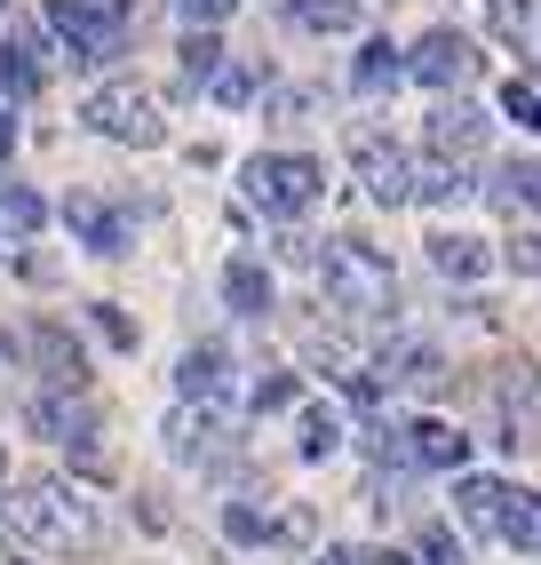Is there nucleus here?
I'll return each instance as SVG.
<instances>
[{"label": "nucleus", "mask_w": 541, "mask_h": 565, "mask_svg": "<svg viewBox=\"0 0 541 565\" xmlns=\"http://www.w3.org/2000/svg\"><path fill=\"white\" fill-rule=\"evenodd\" d=\"M0 525L32 550H96L104 542V510L81 494V478H17Z\"/></svg>", "instance_id": "f257e3e1"}, {"label": "nucleus", "mask_w": 541, "mask_h": 565, "mask_svg": "<svg viewBox=\"0 0 541 565\" xmlns=\"http://www.w3.org/2000/svg\"><path fill=\"white\" fill-rule=\"evenodd\" d=\"M311 271H319L327 311H342V319H382V311H399V271H391V255L367 247V239H335Z\"/></svg>", "instance_id": "f03ea898"}, {"label": "nucleus", "mask_w": 541, "mask_h": 565, "mask_svg": "<svg viewBox=\"0 0 541 565\" xmlns=\"http://www.w3.org/2000/svg\"><path fill=\"white\" fill-rule=\"evenodd\" d=\"M454 510H462V525L494 534L501 550L541 557V494L533 486H518V478H454Z\"/></svg>", "instance_id": "7ed1b4c3"}, {"label": "nucleus", "mask_w": 541, "mask_h": 565, "mask_svg": "<svg viewBox=\"0 0 541 565\" xmlns=\"http://www.w3.org/2000/svg\"><path fill=\"white\" fill-rule=\"evenodd\" d=\"M240 192H247V207L295 223V215H311V207H319L327 168H319L311 152H255V160L240 168Z\"/></svg>", "instance_id": "20e7f679"}, {"label": "nucleus", "mask_w": 541, "mask_h": 565, "mask_svg": "<svg viewBox=\"0 0 541 565\" xmlns=\"http://www.w3.org/2000/svg\"><path fill=\"white\" fill-rule=\"evenodd\" d=\"M81 120L96 136H112V143H128V152H160L168 143V111H160V96H151L144 81H104L81 104Z\"/></svg>", "instance_id": "39448f33"}, {"label": "nucleus", "mask_w": 541, "mask_h": 565, "mask_svg": "<svg viewBox=\"0 0 541 565\" xmlns=\"http://www.w3.org/2000/svg\"><path fill=\"white\" fill-rule=\"evenodd\" d=\"M49 24H56V41L72 49V64H104V56H120L128 49V0H49Z\"/></svg>", "instance_id": "423d86ee"}, {"label": "nucleus", "mask_w": 541, "mask_h": 565, "mask_svg": "<svg viewBox=\"0 0 541 565\" xmlns=\"http://www.w3.org/2000/svg\"><path fill=\"white\" fill-rule=\"evenodd\" d=\"M406 72H414L422 88H438V96H462V88H478L486 56H478V41H470V32L438 24V32H422V41L406 49Z\"/></svg>", "instance_id": "0eeeda50"}, {"label": "nucleus", "mask_w": 541, "mask_h": 565, "mask_svg": "<svg viewBox=\"0 0 541 565\" xmlns=\"http://www.w3.org/2000/svg\"><path fill=\"white\" fill-rule=\"evenodd\" d=\"M351 168L367 183V200H382V207H406L414 200V160H406V143H391L382 128H359L351 136Z\"/></svg>", "instance_id": "6e6552de"}, {"label": "nucleus", "mask_w": 541, "mask_h": 565, "mask_svg": "<svg viewBox=\"0 0 541 565\" xmlns=\"http://www.w3.org/2000/svg\"><path fill=\"white\" fill-rule=\"evenodd\" d=\"M64 223H72V239H81L88 255H136V215L120 200H104V192H72Z\"/></svg>", "instance_id": "1a4fd4ad"}, {"label": "nucleus", "mask_w": 541, "mask_h": 565, "mask_svg": "<svg viewBox=\"0 0 541 565\" xmlns=\"http://www.w3.org/2000/svg\"><path fill=\"white\" fill-rule=\"evenodd\" d=\"M160 438H168V455L191 462V470H200V462H223V455H231V414H223V406H176Z\"/></svg>", "instance_id": "9d476101"}, {"label": "nucleus", "mask_w": 541, "mask_h": 565, "mask_svg": "<svg viewBox=\"0 0 541 565\" xmlns=\"http://www.w3.org/2000/svg\"><path fill=\"white\" fill-rule=\"evenodd\" d=\"M422 143H431V160L470 168V160L486 152V111H478V104H462V96H446V104L431 111V128H422Z\"/></svg>", "instance_id": "9b49d317"}, {"label": "nucleus", "mask_w": 541, "mask_h": 565, "mask_svg": "<svg viewBox=\"0 0 541 565\" xmlns=\"http://www.w3.org/2000/svg\"><path fill=\"white\" fill-rule=\"evenodd\" d=\"M24 351H32V366H41V383H49V391H88V351L72 343L56 319L32 327V334H24Z\"/></svg>", "instance_id": "f8f14e48"}, {"label": "nucleus", "mask_w": 541, "mask_h": 565, "mask_svg": "<svg viewBox=\"0 0 541 565\" xmlns=\"http://www.w3.org/2000/svg\"><path fill=\"white\" fill-rule=\"evenodd\" d=\"M24 414H32V430H41V438H56V446H72V438L104 430V406H96L88 391H41Z\"/></svg>", "instance_id": "ddd939ff"}, {"label": "nucleus", "mask_w": 541, "mask_h": 565, "mask_svg": "<svg viewBox=\"0 0 541 565\" xmlns=\"http://www.w3.org/2000/svg\"><path fill=\"white\" fill-rule=\"evenodd\" d=\"M41 56H49V41H41L32 24L17 32V41H0V104H9V111L49 88V64H41Z\"/></svg>", "instance_id": "4468645a"}, {"label": "nucleus", "mask_w": 541, "mask_h": 565, "mask_svg": "<svg viewBox=\"0 0 541 565\" xmlns=\"http://www.w3.org/2000/svg\"><path fill=\"white\" fill-rule=\"evenodd\" d=\"M176 398L183 406H223L231 398V351L223 343H191L176 359Z\"/></svg>", "instance_id": "2eb2a0df"}, {"label": "nucleus", "mask_w": 541, "mask_h": 565, "mask_svg": "<svg viewBox=\"0 0 541 565\" xmlns=\"http://www.w3.org/2000/svg\"><path fill=\"white\" fill-rule=\"evenodd\" d=\"M382 391H414V398H438L454 374H446V359L431 351V343H391V359H382V374H374Z\"/></svg>", "instance_id": "dca6fc26"}, {"label": "nucleus", "mask_w": 541, "mask_h": 565, "mask_svg": "<svg viewBox=\"0 0 541 565\" xmlns=\"http://www.w3.org/2000/svg\"><path fill=\"white\" fill-rule=\"evenodd\" d=\"M486 24L501 49H518L526 64H541V0H486Z\"/></svg>", "instance_id": "f3484780"}, {"label": "nucleus", "mask_w": 541, "mask_h": 565, "mask_svg": "<svg viewBox=\"0 0 541 565\" xmlns=\"http://www.w3.org/2000/svg\"><path fill=\"white\" fill-rule=\"evenodd\" d=\"M486 200L501 207V215H541V160H501L494 168V183H486Z\"/></svg>", "instance_id": "a211bd4d"}, {"label": "nucleus", "mask_w": 541, "mask_h": 565, "mask_svg": "<svg viewBox=\"0 0 541 565\" xmlns=\"http://www.w3.org/2000/svg\"><path fill=\"white\" fill-rule=\"evenodd\" d=\"M431 263H438L446 279L470 287V279H486V271H494V247H486L478 232H431Z\"/></svg>", "instance_id": "6ab92c4d"}, {"label": "nucleus", "mask_w": 541, "mask_h": 565, "mask_svg": "<svg viewBox=\"0 0 541 565\" xmlns=\"http://www.w3.org/2000/svg\"><path fill=\"white\" fill-rule=\"evenodd\" d=\"M223 303L240 311V319H263L270 311V271H263L255 255H231L223 263Z\"/></svg>", "instance_id": "aec40b11"}, {"label": "nucleus", "mask_w": 541, "mask_h": 565, "mask_svg": "<svg viewBox=\"0 0 541 565\" xmlns=\"http://www.w3.org/2000/svg\"><path fill=\"white\" fill-rule=\"evenodd\" d=\"M41 223H49V200H41V192H24V183H0V247L41 239Z\"/></svg>", "instance_id": "412c9836"}, {"label": "nucleus", "mask_w": 541, "mask_h": 565, "mask_svg": "<svg viewBox=\"0 0 541 565\" xmlns=\"http://www.w3.org/2000/svg\"><path fill=\"white\" fill-rule=\"evenodd\" d=\"M478 183L470 168H454V160H414V200H431V207H462Z\"/></svg>", "instance_id": "4be33fe9"}, {"label": "nucleus", "mask_w": 541, "mask_h": 565, "mask_svg": "<svg viewBox=\"0 0 541 565\" xmlns=\"http://www.w3.org/2000/svg\"><path fill=\"white\" fill-rule=\"evenodd\" d=\"M501 414H510L518 430H541V374H533L526 359L501 366Z\"/></svg>", "instance_id": "5701e85b"}, {"label": "nucleus", "mask_w": 541, "mask_h": 565, "mask_svg": "<svg viewBox=\"0 0 541 565\" xmlns=\"http://www.w3.org/2000/svg\"><path fill=\"white\" fill-rule=\"evenodd\" d=\"M399 72H406V56H399L391 41H367L359 64H351V88H359V96H382V88H399Z\"/></svg>", "instance_id": "b1692460"}, {"label": "nucleus", "mask_w": 541, "mask_h": 565, "mask_svg": "<svg viewBox=\"0 0 541 565\" xmlns=\"http://www.w3.org/2000/svg\"><path fill=\"white\" fill-rule=\"evenodd\" d=\"M287 24H303V32H359V0H287Z\"/></svg>", "instance_id": "393cba45"}, {"label": "nucleus", "mask_w": 541, "mask_h": 565, "mask_svg": "<svg viewBox=\"0 0 541 565\" xmlns=\"http://www.w3.org/2000/svg\"><path fill=\"white\" fill-rule=\"evenodd\" d=\"M295 446H303V462H327L335 446H342V414L335 406H303V438Z\"/></svg>", "instance_id": "a878e982"}, {"label": "nucleus", "mask_w": 541, "mask_h": 565, "mask_svg": "<svg viewBox=\"0 0 541 565\" xmlns=\"http://www.w3.org/2000/svg\"><path fill=\"white\" fill-rule=\"evenodd\" d=\"M176 56H183V88H208L215 72H223V41H215V32H191Z\"/></svg>", "instance_id": "bb28decb"}, {"label": "nucleus", "mask_w": 541, "mask_h": 565, "mask_svg": "<svg viewBox=\"0 0 541 565\" xmlns=\"http://www.w3.org/2000/svg\"><path fill=\"white\" fill-rule=\"evenodd\" d=\"M223 534L231 542H270V518L255 502H223Z\"/></svg>", "instance_id": "cd10ccee"}, {"label": "nucleus", "mask_w": 541, "mask_h": 565, "mask_svg": "<svg viewBox=\"0 0 541 565\" xmlns=\"http://www.w3.org/2000/svg\"><path fill=\"white\" fill-rule=\"evenodd\" d=\"M88 327L104 334L112 351H136V327H128V311H120V303H96V311H88Z\"/></svg>", "instance_id": "c85d7f7f"}, {"label": "nucleus", "mask_w": 541, "mask_h": 565, "mask_svg": "<svg viewBox=\"0 0 541 565\" xmlns=\"http://www.w3.org/2000/svg\"><path fill=\"white\" fill-rule=\"evenodd\" d=\"M295 398H303L295 374H263V383H255V414H287Z\"/></svg>", "instance_id": "c756f323"}, {"label": "nucleus", "mask_w": 541, "mask_h": 565, "mask_svg": "<svg viewBox=\"0 0 541 565\" xmlns=\"http://www.w3.org/2000/svg\"><path fill=\"white\" fill-rule=\"evenodd\" d=\"M168 9H176V17H183L191 32H215V24H223L231 9H240V0H168Z\"/></svg>", "instance_id": "7c9ffc66"}, {"label": "nucleus", "mask_w": 541, "mask_h": 565, "mask_svg": "<svg viewBox=\"0 0 541 565\" xmlns=\"http://www.w3.org/2000/svg\"><path fill=\"white\" fill-rule=\"evenodd\" d=\"M494 263H510V271H518V279H541V232H518V239H510V247H501Z\"/></svg>", "instance_id": "2f4dec72"}, {"label": "nucleus", "mask_w": 541, "mask_h": 565, "mask_svg": "<svg viewBox=\"0 0 541 565\" xmlns=\"http://www.w3.org/2000/svg\"><path fill=\"white\" fill-rule=\"evenodd\" d=\"M255 81H263L255 64H231V72H215L208 88H215V104H247V96H255Z\"/></svg>", "instance_id": "473e14b6"}, {"label": "nucleus", "mask_w": 541, "mask_h": 565, "mask_svg": "<svg viewBox=\"0 0 541 565\" xmlns=\"http://www.w3.org/2000/svg\"><path fill=\"white\" fill-rule=\"evenodd\" d=\"M414 565H470V557H462V542L446 534V525H422V557Z\"/></svg>", "instance_id": "72a5a7b5"}, {"label": "nucleus", "mask_w": 541, "mask_h": 565, "mask_svg": "<svg viewBox=\"0 0 541 565\" xmlns=\"http://www.w3.org/2000/svg\"><path fill=\"white\" fill-rule=\"evenodd\" d=\"M501 104H510V120H518V128L541 136V88H518V81H510V96H501Z\"/></svg>", "instance_id": "f704fd0d"}, {"label": "nucleus", "mask_w": 541, "mask_h": 565, "mask_svg": "<svg viewBox=\"0 0 541 565\" xmlns=\"http://www.w3.org/2000/svg\"><path fill=\"white\" fill-rule=\"evenodd\" d=\"M359 565H414L406 550H359Z\"/></svg>", "instance_id": "c9c22d12"}, {"label": "nucleus", "mask_w": 541, "mask_h": 565, "mask_svg": "<svg viewBox=\"0 0 541 565\" xmlns=\"http://www.w3.org/2000/svg\"><path fill=\"white\" fill-rule=\"evenodd\" d=\"M311 565H359V550H319Z\"/></svg>", "instance_id": "e433bc0d"}, {"label": "nucleus", "mask_w": 541, "mask_h": 565, "mask_svg": "<svg viewBox=\"0 0 541 565\" xmlns=\"http://www.w3.org/2000/svg\"><path fill=\"white\" fill-rule=\"evenodd\" d=\"M9 366H17V351H9V343H0V374H9Z\"/></svg>", "instance_id": "4c0bfd02"}, {"label": "nucleus", "mask_w": 541, "mask_h": 565, "mask_svg": "<svg viewBox=\"0 0 541 565\" xmlns=\"http://www.w3.org/2000/svg\"><path fill=\"white\" fill-rule=\"evenodd\" d=\"M0 486H9V446H0Z\"/></svg>", "instance_id": "58836bf2"}]
</instances>
